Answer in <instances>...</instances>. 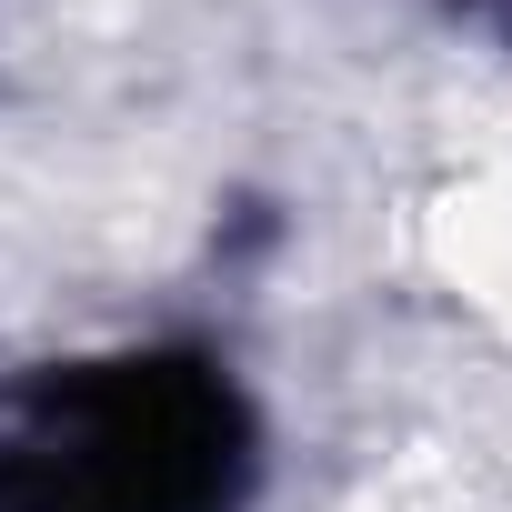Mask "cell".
Segmentation results:
<instances>
[{"instance_id": "obj_2", "label": "cell", "mask_w": 512, "mask_h": 512, "mask_svg": "<svg viewBox=\"0 0 512 512\" xmlns=\"http://www.w3.org/2000/svg\"><path fill=\"white\" fill-rule=\"evenodd\" d=\"M442 11H452L462 31H482V41H502V51H512V0H442Z\"/></svg>"}, {"instance_id": "obj_1", "label": "cell", "mask_w": 512, "mask_h": 512, "mask_svg": "<svg viewBox=\"0 0 512 512\" xmlns=\"http://www.w3.org/2000/svg\"><path fill=\"white\" fill-rule=\"evenodd\" d=\"M251 472L211 362H91L11 402L0 512H231Z\"/></svg>"}]
</instances>
